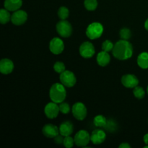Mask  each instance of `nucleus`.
<instances>
[{
  "instance_id": "24",
  "label": "nucleus",
  "mask_w": 148,
  "mask_h": 148,
  "mask_svg": "<svg viewBox=\"0 0 148 148\" xmlns=\"http://www.w3.org/2000/svg\"><path fill=\"white\" fill-rule=\"evenodd\" d=\"M119 36H120V38H121V39L128 40L131 38L132 32L129 28L124 27V28H122L120 30Z\"/></svg>"
},
{
  "instance_id": "14",
  "label": "nucleus",
  "mask_w": 148,
  "mask_h": 148,
  "mask_svg": "<svg viewBox=\"0 0 148 148\" xmlns=\"http://www.w3.org/2000/svg\"><path fill=\"white\" fill-rule=\"evenodd\" d=\"M106 134L102 130H95L92 131L90 135V141L94 145H101L106 140Z\"/></svg>"
},
{
  "instance_id": "5",
  "label": "nucleus",
  "mask_w": 148,
  "mask_h": 148,
  "mask_svg": "<svg viewBox=\"0 0 148 148\" xmlns=\"http://www.w3.org/2000/svg\"><path fill=\"white\" fill-rule=\"evenodd\" d=\"M72 112L74 117L78 121H83L88 114L86 106L81 102H77L74 104L72 108Z\"/></svg>"
},
{
  "instance_id": "25",
  "label": "nucleus",
  "mask_w": 148,
  "mask_h": 148,
  "mask_svg": "<svg viewBox=\"0 0 148 148\" xmlns=\"http://www.w3.org/2000/svg\"><path fill=\"white\" fill-rule=\"evenodd\" d=\"M69 15V11L67 7H61L58 10V16L61 20H66Z\"/></svg>"
},
{
  "instance_id": "34",
  "label": "nucleus",
  "mask_w": 148,
  "mask_h": 148,
  "mask_svg": "<svg viewBox=\"0 0 148 148\" xmlns=\"http://www.w3.org/2000/svg\"><path fill=\"white\" fill-rule=\"evenodd\" d=\"M145 28L146 29V30L148 31V18L147 19V20L145 21Z\"/></svg>"
},
{
  "instance_id": "32",
  "label": "nucleus",
  "mask_w": 148,
  "mask_h": 148,
  "mask_svg": "<svg viewBox=\"0 0 148 148\" xmlns=\"http://www.w3.org/2000/svg\"><path fill=\"white\" fill-rule=\"evenodd\" d=\"M119 147V148H130L131 147V146H130L127 143H123L120 145Z\"/></svg>"
},
{
  "instance_id": "21",
  "label": "nucleus",
  "mask_w": 148,
  "mask_h": 148,
  "mask_svg": "<svg viewBox=\"0 0 148 148\" xmlns=\"http://www.w3.org/2000/svg\"><path fill=\"white\" fill-rule=\"evenodd\" d=\"M107 120L104 116L103 115H98L94 118L93 124L94 125L98 128H103L105 127L106 125Z\"/></svg>"
},
{
  "instance_id": "30",
  "label": "nucleus",
  "mask_w": 148,
  "mask_h": 148,
  "mask_svg": "<svg viewBox=\"0 0 148 148\" xmlns=\"http://www.w3.org/2000/svg\"><path fill=\"white\" fill-rule=\"evenodd\" d=\"M104 128L108 130V132H113L116 130V124L115 121H114L113 120H109V121H107L106 125Z\"/></svg>"
},
{
  "instance_id": "29",
  "label": "nucleus",
  "mask_w": 148,
  "mask_h": 148,
  "mask_svg": "<svg viewBox=\"0 0 148 148\" xmlns=\"http://www.w3.org/2000/svg\"><path fill=\"white\" fill-rule=\"evenodd\" d=\"M75 139L72 138L70 136H66L64 137V146L66 148H71L74 146L75 145Z\"/></svg>"
},
{
  "instance_id": "10",
  "label": "nucleus",
  "mask_w": 148,
  "mask_h": 148,
  "mask_svg": "<svg viewBox=\"0 0 148 148\" xmlns=\"http://www.w3.org/2000/svg\"><path fill=\"white\" fill-rule=\"evenodd\" d=\"M27 20V14L24 10L14 11L11 16V21L15 25H22Z\"/></svg>"
},
{
  "instance_id": "1",
  "label": "nucleus",
  "mask_w": 148,
  "mask_h": 148,
  "mask_svg": "<svg viewBox=\"0 0 148 148\" xmlns=\"http://www.w3.org/2000/svg\"><path fill=\"white\" fill-rule=\"evenodd\" d=\"M112 53L114 57L119 60H127L132 56L133 46L128 40L121 39L114 45Z\"/></svg>"
},
{
  "instance_id": "22",
  "label": "nucleus",
  "mask_w": 148,
  "mask_h": 148,
  "mask_svg": "<svg viewBox=\"0 0 148 148\" xmlns=\"http://www.w3.org/2000/svg\"><path fill=\"white\" fill-rule=\"evenodd\" d=\"M98 1L97 0H85L84 5L85 9L88 11H94L98 7Z\"/></svg>"
},
{
  "instance_id": "19",
  "label": "nucleus",
  "mask_w": 148,
  "mask_h": 148,
  "mask_svg": "<svg viewBox=\"0 0 148 148\" xmlns=\"http://www.w3.org/2000/svg\"><path fill=\"white\" fill-rule=\"evenodd\" d=\"M137 64L143 69H148V53L143 52L138 56L137 59Z\"/></svg>"
},
{
  "instance_id": "16",
  "label": "nucleus",
  "mask_w": 148,
  "mask_h": 148,
  "mask_svg": "<svg viewBox=\"0 0 148 148\" xmlns=\"http://www.w3.org/2000/svg\"><path fill=\"white\" fill-rule=\"evenodd\" d=\"M59 129L60 134L63 135L64 137H66V136H70L73 133L74 126L71 121H66L62 123Z\"/></svg>"
},
{
  "instance_id": "20",
  "label": "nucleus",
  "mask_w": 148,
  "mask_h": 148,
  "mask_svg": "<svg viewBox=\"0 0 148 148\" xmlns=\"http://www.w3.org/2000/svg\"><path fill=\"white\" fill-rule=\"evenodd\" d=\"M11 16L9 10L7 9H1L0 10V23L1 24H7L11 20Z\"/></svg>"
},
{
  "instance_id": "11",
  "label": "nucleus",
  "mask_w": 148,
  "mask_h": 148,
  "mask_svg": "<svg viewBox=\"0 0 148 148\" xmlns=\"http://www.w3.org/2000/svg\"><path fill=\"white\" fill-rule=\"evenodd\" d=\"M59 106L57 105V103L55 102L49 103L47 105L45 106L44 108V114L46 116V117L51 119L56 118L59 115Z\"/></svg>"
},
{
  "instance_id": "6",
  "label": "nucleus",
  "mask_w": 148,
  "mask_h": 148,
  "mask_svg": "<svg viewBox=\"0 0 148 148\" xmlns=\"http://www.w3.org/2000/svg\"><path fill=\"white\" fill-rule=\"evenodd\" d=\"M75 143L78 147H85L89 144L90 141V135L86 130H79L75 134Z\"/></svg>"
},
{
  "instance_id": "17",
  "label": "nucleus",
  "mask_w": 148,
  "mask_h": 148,
  "mask_svg": "<svg viewBox=\"0 0 148 148\" xmlns=\"http://www.w3.org/2000/svg\"><path fill=\"white\" fill-rule=\"evenodd\" d=\"M23 5V0H5L4 2V8L10 12H14L20 10Z\"/></svg>"
},
{
  "instance_id": "9",
  "label": "nucleus",
  "mask_w": 148,
  "mask_h": 148,
  "mask_svg": "<svg viewBox=\"0 0 148 148\" xmlns=\"http://www.w3.org/2000/svg\"><path fill=\"white\" fill-rule=\"evenodd\" d=\"M49 49H50V51L53 54H60L64 49V41L59 38H53L51 40L50 43H49Z\"/></svg>"
},
{
  "instance_id": "8",
  "label": "nucleus",
  "mask_w": 148,
  "mask_h": 148,
  "mask_svg": "<svg viewBox=\"0 0 148 148\" xmlns=\"http://www.w3.org/2000/svg\"><path fill=\"white\" fill-rule=\"evenodd\" d=\"M79 54L85 59H90L92 57L95 53V49L92 43L89 41H85L79 46Z\"/></svg>"
},
{
  "instance_id": "13",
  "label": "nucleus",
  "mask_w": 148,
  "mask_h": 148,
  "mask_svg": "<svg viewBox=\"0 0 148 148\" xmlns=\"http://www.w3.org/2000/svg\"><path fill=\"white\" fill-rule=\"evenodd\" d=\"M43 135L47 138H54L57 135H59V129L56 126L52 124H48L44 125L42 130Z\"/></svg>"
},
{
  "instance_id": "3",
  "label": "nucleus",
  "mask_w": 148,
  "mask_h": 148,
  "mask_svg": "<svg viewBox=\"0 0 148 148\" xmlns=\"http://www.w3.org/2000/svg\"><path fill=\"white\" fill-rule=\"evenodd\" d=\"M103 26L100 23H92L88 25L86 30V36L91 40H95L102 36Z\"/></svg>"
},
{
  "instance_id": "28",
  "label": "nucleus",
  "mask_w": 148,
  "mask_h": 148,
  "mask_svg": "<svg viewBox=\"0 0 148 148\" xmlns=\"http://www.w3.org/2000/svg\"><path fill=\"white\" fill-rule=\"evenodd\" d=\"M65 65L62 62H56L53 65V69L57 73L61 74L65 71Z\"/></svg>"
},
{
  "instance_id": "4",
  "label": "nucleus",
  "mask_w": 148,
  "mask_h": 148,
  "mask_svg": "<svg viewBox=\"0 0 148 148\" xmlns=\"http://www.w3.org/2000/svg\"><path fill=\"white\" fill-rule=\"evenodd\" d=\"M56 29L59 36L63 38H68L72 34V26L69 22L62 20L56 24Z\"/></svg>"
},
{
  "instance_id": "18",
  "label": "nucleus",
  "mask_w": 148,
  "mask_h": 148,
  "mask_svg": "<svg viewBox=\"0 0 148 148\" xmlns=\"http://www.w3.org/2000/svg\"><path fill=\"white\" fill-rule=\"evenodd\" d=\"M96 60L98 65H100L101 66H106L110 63L111 56L108 54V52L102 51L99 52V53H98L96 57Z\"/></svg>"
},
{
  "instance_id": "12",
  "label": "nucleus",
  "mask_w": 148,
  "mask_h": 148,
  "mask_svg": "<svg viewBox=\"0 0 148 148\" xmlns=\"http://www.w3.org/2000/svg\"><path fill=\"white\" fill-rule=\"evenodd\" d=\"M121 83L125 88H134L139 85V79L135 75L127 74L121 77Z\"/></svg>"
},
{
  "instance_id": "7",
  "label": "nucleus",
  "mask_w": 148,
  "mask_h": 148,
  "mask_svg": "<svg viewBox=\"0 0 148 148\" xmlns=\"http://www.w3.org/2000/svg\"><path fill=\"white\" fill-rule=\"evenodd\" d=\"M60 81L61 83L63 84L65 87L72 88L75 86L77 82L76 77L75 74L69 70H65L62 73L60 74Z\"/></svg>"
},
{
  "instance_id": "33",
  "label": "nucleus",
  "mask_w": 148,
  "mask_h": 148,
  "mask_svg": "<svg viewBox=\"0 0 148 148\" xmlns=\"http://www.w3.org/2000/svg\"><path fill=\"white\" fill-rule=\"evenodd\" d=\"M143 141L145 143V145H148V133L145 134L144 137H143Z\"/></svg>"
},
{
  "instance_id": "26",
  "label": "nucleus",
  "mask_w": 148,
  "mask_h": 148,
  "mask_svg": "<svg viewBox=\"0 0 148 148\" xmlns=\"http://www.w3.org/2000/svg\"><path fill=\"white\" fill-rule=\"evenodd\" d=\"M59 111L61 113H62L63 114H68L70 111V106L67 103L65 102H62L59 103Z\"/></svg>"
},
{
  "instance_id": "2",
  "label": "nucleus",
  "mask_w": 148,
  "mask_h": 148,
  "mask_svg": "<svg viewBox=\"0 0 148 148\" xmlns=\"http://www.w3.org/2000/svg\"><path fill=\"white\" fill-rule=\"evenodd\" d=\"M64 85L62 83H54L51 87L49 90L50 99L53 102L60 103L63 102L66 96V89Z\"/></svg>"
},
{
  "instance_id": "15",
  "label": "nucleus",
  "mask_w": 148,
  "mask_h": 148,
  "mask_svg": "<svg viewBox=\"0 0 148 148\" xmlns=\"http://www.w3.org/2000/svg\"><path fill=\"white\" fill-rule=\"evenodd\" d=\"M14 69V64L9 59H2L0 62V72L3 75H9Z\"/></svg>"
},
{
  "instance_id": "31",
  "label": "nucleus",
  "mask_w": 148,
  "mask_h": 148,
  "mask_svg": "<svg viewBox=\"0 0 148 148\" xmlns=\"http://www.w3.org/2000/svg\"><path fill=\"white\" fill-rule=\"evenodd\" d=\"M53 139H54V143L57 145L63 144L64 140V136L62 135V134H60V135L59 134V135H57L56 137H55Z\"/></svg>"
},
{
  "instance_id": "35",
  "label": "nucleus",
  "mask_w": 148,
  "mask_h": 148,
  "mask_svg": "<svg viewBox=\"0 0 148 148\" xmlns=\"http://www.w3.org/2000/svg\"><path fill=\"white\" fill-rule=\"evenodd\" d=\"M144 148H148V145H146L144 147Z\"/></svg>"
},
{
  "instance_id": "23",
  "label": "nucleus",
  "mask_w": 148,
  "mask_h": 148,
  "mask_svg": "<svg viewBox=\"0 0 148 148\" xmlns=\"http://www.w3.org/2000/svg\"><path fill=\"white\" fill-rule=\"evenodd\" d=\"M133 93H134L135 98H137V99H143L145 96V90L142 87L138 86V85L134 88Z\"/></svg>"
},
{
  "instance_id": "36",
  "label": "nucleus",
  "mask_w": 148,
  "mask_h": 148,
  "mask_svg": "<svg viewBox=\"0 0 148 148\" xmlns=\"http://www.w3.org/2000/svg\"><path fill=\"white\" fill-rule=\"evenodd\" d=\"M147 94H148V86H147Z\"/></svg>"
},
{
  "instance_id": "27",
  "label": "nucleus",
  "mask_w": 148,
  "mask_h": 148,
  "mask_svg": "<svg viewBox=\"0 0 148 148\" xmlns=\"http://www.w3.org/2000/svg\"><path fill=\"white\" fill-rule=\"evenodd\" d=\"M114 46V45L112 42L110 41L109 40H106L102 44V50L104 51L109 52L113 50Z\"/></svg>"
}]
</instances>
